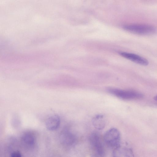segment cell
Listing matches in <instances>:
<instances>
[{"mask_svg":"<svg viewBox=\"0 0 157 157\" xmlns=\"http://www.w3.org/2000/svg\"><path fill=\"white\" fill-rule=\"evenodd\" d=\"M60 120L57 115L52 116L48 117L46 121V126L49 130H54L57 129L59 126Z\"/></svg>","mask_w":157,"mask_h":157,"instance_id":"52a82bcc","label":"cell"},{"mask_svg":"<svg viewBox=\"0 0 157 157\" xmlns=\"http://www.w3.org/2000/svg\"><path fill=\"white\" fill-rule=\"evenodd\" d=\"M104 140L108 146L114 149L121 146L120 134L116 128H113L108 130L104 135Z\"/></svg>","mask_w":157,"mask_h":157,"instance_id":"3957f363","label":"cell"},{"mask_svg":"<svg viewBox=\"0 0 157 157\" xmlns=\"http://www.w3.org/2000/svg\"><path fill=\"white\" fill-rule=\"evenodd\" d=\"M113 156V157H134L130 148L121 146L114 149Z\"/></svg>","mask_w":157,"mask_h":157,"instance_id":"8992f818","label":"cell"},{"mask_svg":"<svg viewBox=\"0 0 157 157\" xmlns=\"http://www.w3.org/2000/svg\"><path fill=\"white\" fill-rule=\"evenodd\" d=\"M92 124L94 127L98 130H102L105 127L106 121L104 116L102 115H98L93 119Z\"/></svg>","mask_w":157,"mask_h":157,"instance_id":"ba28073f","label":"cell"},{"mask_svg":"<svg viewBox=\"0 0 157 157\" xmlns=\"http://www.w3.org/2000/svg\"><path fill=\"white\" fill-rule=\"evenodd\" d=\"M90 144L95 153L99 157L104 155V149L99 135L96 132L92 133L89 137Z\"/></svg>","mask_w":157,"mask_h":157,"instance_id":"277c9868","label":"cell"},{"mask_svg":"<svg viewBox=\"0 0 157 157\" xmlns=\"http://www.w3.org/2000/svg\"><path fill=\"white\" fill-rule=\"evenodd\" d=\"M61 140L65 144L71 145L75 142V138L72 133L67 131H64L61 134Z\"/></svg>","mask_w":157,"mask_h":157,"instance_id":"9c48e42d","label":"cell"},{"mask_svg":"<svg viewBox=\"0 0 157 157\" xmlns=\"http://www.w3.org/2000/svg\"><path fill=\"white\" fill-rule=\"evenodd\" d=\"M119 54L125 58L140 65L147 66L149 63L147 59L135 54L121 52L119 53Z\"/></svg>","mask_w":157,"mask_h":157,"instance_id":"5b68a950","label":"cell"},{"mask_svg":"<svg viewBox=\"0 0 157 157\" xmlns=\"http://www.w3.org/2000/svg\"><path fill=\"white\" fill-rule=\"evenodd\" d=\"M154 99L155 101H157V95L154 97Z\"/></svg>","mask_w":157,"mask_h":157,"instance_id":"7c38bea8","label":"cell"},{"mask_svg":"<svg viewBox=\"0 0 157 157\" xmlns=\"http://www.w3.org/2000/svg\"><path fill=\"white\" fill-rule=\"evenodd\" d=\"M108 92L120 98L125 100L137 99L144 97L142 93L132 90H124L115 88H109Z\"/></svg>","mask_w":157,"mask_h":157,"instance_id":"7a4b0ae2","label":"cell"},{"mask_svg":"<svg viewBox=\"0 0 157 157\" xmlns=\"http://www.w3.org/2000/svg\"><path fill=\"white\" fill-rule=\"evenodd\" d=\"M11 157H21V155L19 151H15L12 153Z\"/></svg>","mask_w":157,"mask_h":157,"instance_id":"8fae6325","label":"cell"},{"mask_svg":"<svg viewBox=\"0 0 157 157\" xmlns=\"http://www.w3.org/2000/svg\"><path fill=\"white\" fill-rule=\"evenodd\" d=\"M123 28L127 31L140 35H152L155 34L157 32V29L155 27L148 25L131 24L124 25Z\"/></svg>","mask_w":157,"mask_h":157,"instance_id":"6da1fadb","label":"cell"},{"mask_svg":"<svg viewBox=\"0 0 157 157\" xmlns=\"http://www.w3.org/2000/svg\"><path fill=\"white\" fill-rule=\"evenodd\" d=\"M22 139L25 143L29 145L33 144L34 141L33 135L28 133L25 134L23 136Z\"/></svg>","mask_w":157,"mask_h":157,"instance_id":"30bf717a","label":"cell"}]
</instances>
